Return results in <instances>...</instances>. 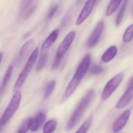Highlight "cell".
Listing matches in <instances>:
<instances>
[{
    "instance_id": "cell-1",
    "label": "cell",
    "mask_w": 133,
    "mask_h": 133,
    "mask_svg": "<svg viewBox=\"0 0 133 133\" xmlns=\"http://www.w3.org/2000/svg\"><path fill=\"white\" fill-rule=\"evenodd\" d=\"M95 93L94 91L91 90L88 91L83 96L68 121L66 126V130H71L80 121L94 99Z\"/></svg>"
},
{
    "instance_id": "cell-2",
    "label": "cell",
    "mask_w": 133,
    "mask_h": 133,
    "mask_svg": "<svg viewBox=\"0 0 133 133\" xmlns=\"http://www.w3.org/2000/svg\"><path fill=\"white\" fill-rule=\"evenodd\" d=\"M39 50L37 48H35L29 58L25 66L20 73L16 83L14 86L13 91L16 92L22 86L27 79L30 71L35 65L38 55Z\"/></svg>"
},
{
    "instance_id": "cell-3",
    "label": "cell",
    "mask_w": 133,
    "mask_h": 133,
    "mask_svg": "<svg viewBox=\"0 0 133 133\" xmlns=\"http://www.w3.org/2000/svg\"><path fill=\"white\" fill-rule=\"evenodd\" d=\"M75 36L76 33L74 31L70 32L59 45L52 65L53 70L57 69L60 67L64 56L72 44Z\"/></svg>"
},
{
    "instance_id": "cell-4",
    "label": "cell",
    "mask_w": 133,
    "mask_h": 133,
    "mask_svg": "<svg viewBox=\"0 0 133 133\" xmlns=\"http://www.w3.org/2000/svg\"><path fill=\"white\" fill-rule=\"evenodd\" d=\"M21 97L20 91H18L15 92L9 104L0 119V125H4L11 119L19 106Z\"/></svg>"
},
{
    "instance_id": "cell-5",
    "label": "cell",
    "mask_w": 133,
    "mask_h": 133,
    "mask_svg": "<svg viewBox=\"0 0 133 133\" xmlns=\"http://www.w3.org/2000/svg\"><path fill=\"white\" fill-rule=\"evenodd\" d=\"M123 77V73H119L108 81L102 94V98L103 100L108 99L112 94L122 81Z\"/></svg>"
},
{
    "instance_id": "cell-6",
    "label": "cell",
    "mask_w": 133,
    "mask_h": 133,
    "mask_svg": "<svg viewBox=\"0 0 133 133\" xmlns=\"http://www.w3.org/2000/svg\"><path fill=\"white\" fill-rule=\"evenodd\" d=\"M91 62V55L89 54L86 55L79 64L76 73L71 80L79 85L82 79L88 71Z\"/></svg>"
},
{
    "instance_id": "cell-7",
    "label": "cell",
    "mask_w": 133,
    "mask_h": 133,
    "mask_svg": "<svg viewBox=\"0 0 133 133\" xmlns=\"http://www.w3.org/2000/svg\"><path fill=\"white\" fill-rule=\"evenodd\" d=\"M38 1H22L20 3L19 15L24 20L29 18L37 8Z\"/></svg>"
},
{
    "instance_id": "cell-8",
    "label": "cell",
    "mask_w": 133,
    "mask_h": 133,
    "mask_svg": "<svg viewBox=\"0 0 133 133\" xmlns=\"http://www.w3.org/2000/svg\"><path fill=\"white\" fill-rule=\"evenodd\" d=\"M104 26L103 20H100L98 23L88 41L87 45L88 48H91L97 44L103 32Z\"/></svg>"
},
{
    "instance_id": "cell-9",
    "label": "cell",
    "mask_w": 133,
    "mask_h": 133,
    "mask_svg": "<svg viewBox=\"0 0 133 133\" xmlns=\"http://www.w3.org/2000/svg\"><path fill=\"white\" fill-rule=\"evenodd\" d=\"M96 1H88L86 2L76 22L77 26L82 24L90 15L94 8Z\"/></svg>"
},
{
    "instance_id": "cell-10",
    "label": "cell",
    "mask_w": 133,
    "mask_h": 133,
    "mask_svg": "<svg viewBox=\"0 0 133 133\" xmlns=\"http://www.w3.org/2000/svg\"><path fill=\"white\" fill-rule=\"evenodd\" d=\"M130 114V110H126L116 121L113 126V131L114 133H117L119 132L125 126L128 122Z\"/></svg>"
},
{
    "instance_id": "cell-11",
    "label": "cell",
    "mask_w": 133,
    "mask_h": 133,
    "mask_svg": "<svg viewBox=\"0 0 133 133\" xmlns=\"http://www.w3.org/2000/svg\"><path fill=\"white\" fill-rule=\"evenodd\" d=\"M34 45V41L32 40L28 41L22 45L19 50V57L17 60V63H20L25 58L32 50Z\"/></svg>"
},
{
    "instance_id": "cell-12",
    "label": "cell",
    "mask_w": 133,
    "mask_h": 133,
    "mask_svg": "<svg viewBox=\"0 0 133 133\" xmlns=\"http://www.w3.org/2000/svg\"><path fill=\"white\" fill-rule=\"evenodd\" d=\"M133 98V87L127 88L126 92L116 105L118 109H122L126 107Z\"/></svg>"
},
{
    "instance_id": "cell-13",
    "label": "cell",
    "mask_w": 133,
    "mask_h": 133,
    "mask_svg": "<svg viewBox=\"0 0 133 133\" xmlns=\"http://www.w3.org/2000/svg\"><path fill=\"white\" fill-rule=\"evenodd\" d=\"M46 116L43 112H39L35 118L32 119L30 125V130L32 132H35L39 129L45 122Z\"/></svg>"
},
{
    "instance_id": "cell-14",
    "label": "cell",
    "mask_w": 133,
    "mask_h": 133,
    "mask_svg": "<svg viewBox=\"0 0 133 133\" xmlns=\"http://www.w3.org/2000/svg\"><path fill=\"white\" fill-rule=\"evenodd\" d=\"M59 32V29H57L54 30L50 33L42 44L41 47L42 50H46L55 42L58 37Z\"/></svg>"
},
{
    "instance_id": "cell-15",
    "label": "cell",
    "mask_w": 133,
    "mask_h": 133,
    "mask_svg": "<svg viewBox=\"0 0 133 133\" xmlns=\"http://www.w3.org/2000/svg\"><path fill=\"white\" fill-rule=\"evenodd\" d=\"M118 52V48L115 46L109 47L103 54L101 60L105 63L109 62L115 58Z\"/></svg>"
},
{
    "instance_id": "cell-16",
    "label": "cell",
    "mask_w": 133,
    "mask_h": 133,
    "mask_svg": "<svg viewBox=\"0 0 133 133\" xmlns=\"http://www.w3.org/2000/svg\"><path fill=\"white\" fill-rule=\"evenodd\" d=\"M12 70H13V67L11 65L7 69L3 77L2 83L0 87V94H1L5 90V88L11 76Z\"/></svg>"
},
{
    "instance_id": "cell-17",
    "label": "cell",
    "mask_w": 133,
    "mask_h": 133,
    "mask_svg": "<svg viewBox=\"0 0 133 133\" xmlns=\"http://www.w3.org/2000/svg\"><path fill=\"white\" fill-rule=\"evenodd\" d=\"M57 125V122L55 119H51L47 122L43 128V133H52L54 132Z\"/></svg>"
},
{
    "instance_id": "cell-18",
    "label": "cell",
    "mask_w": 133,
    "mask_h": 133,
    "mask_svg": "<svg viewBox=\"0 0 133 133\" xmlns=\"http://www.w3.org/2000/svg\"><path fill=\"white\" fill-rule=\"evenodd\" d=\"M128 1H125L122 4V6L119 11L116 20V24L117 26H119L121 24L123 19L124 17V14L127 8Z\"/></svg>"
},
{
    "instance_id": "cell-19",
    "label": "cell",
    "mask_w": 133,
    "mask_h": 133,
    "mask_svg": "<svg viewBox=\"0 0 133 133\" xmlns=\"http://www.w3.org/2000/svg\"><path fill=\"white\" fill-rule=\"evenodd\" d=\"M121 2V1H111L107 8L106 15L109 16L114 13L120 5Z\"/></svg>"
},
{
    "instance_id": "cell-20",
    "label": "cell",
    "mask_w": 133,
    "mask_h": 133,
    "mask_svg": "<svg viewBox=\"0 0 133 133\" xmlns=\"http://www.w3.org/2000/svg\"><path fill=\"white\" fill-rule=\"evenodd\" d=\"M47 59L48 53L46 52H44L41 54L36 66L37 71L39 72L44 68L46 63Z\"/></svg>"
},
{
    "instance_id": "cell-21",
    "label": "cell",
    "mask_w": 133,
    "mask_h": 133,
    "mask_svg": "<svg viewBox=\"0 0 133 133\" xmlns=\"http://www.w3.org/2000/svg\"><path fill=\"white\" fill-rule=\"evenodd\" d=\"M133 38V23L127 29L123 36V40L125 43H128Z\"/></svg>"
},
{
    "instance_id": "cell-22",
    "label": "cell",
    "mask_w": 133,
    "mask_h": 133,
    "mask_svg": "<svg viewBox=\"0 0 133 133\" xmlns=\"http://www.w3.org/2000/svg\"><path fill=\"white\" fill-rule=\"evenodd\" d=\"M32 118H29L25 120L19 128L18 133H26L30 127Z\"/></svg>"
},
{
    "instance_id": "cell-23",
    "label": "cell",
    "mask_w": 133,
    "mask_h": 133,
    "mask_svg": "<svg viewBox=\"0 0 133 133\" xmlns=\"http://www.w3.org/2000/svg\"><path fill=\"white\" fill-rule=\"evenodd\" d=\"M92 119L91 118L88 119L79 128L76 133H87L91 125Z\"/></svg>"
},
{
    "instance_id": "cell-24",
    "label": "cell",
    "mask_w": 133,
    "mask_h": 133,
    "mask_svg": "<svg viewBox=\"0 0 133 133\" xmlns=\"http://www.w3.org/2000/svg\"><path fill=\"white\" fill-rule=\"evenodd\" d=\"M56 85V82L53 80L51 81L47 86L44 93V98L46 99L50 96Z\"/></svg>"
},
{
    "instance_id": "cell-25",
    "label": "cell",
    "mask_w": 133,
    "mask_h": 133,
    "mask_svg": "<svg viewBox=\"0 0 133 133\" xmlns=\"http://www.w3.org/2000/svg\"><path fill=\"white\" fill-rule=\"evenodd\" d=\"M59 8V5L55 4L51 7L47 15L46 18L48 20H50L55 15Z\"/></svg>"
},
{
    "instance_id": "cell-26",
    "label": "cell",
    "mask_w": 133,
    "mask_h": 133,
    "mask_svg": "<svg viewBox=\"0 0 133 133\" xmlns=\"http://www.w3.org/2000/svg\"><path fill=\"white\" fill-rule=\"evenodd\" d=\"M104 71V68L101 66L95 65H93L91 69V73L94 75L101 74Z\"/></svg>"
},
{
    "instance_id": "cell-27",
    "label": "cell",
    "mask_w": 133,
    "mask_h": 133,
    "mask_svg": "<svg viewBox=\"0 0 133 133\" xmlns=\"http://www.w3.org/2000/svg\"><path fill=\"white\" fill-rule=\"evenodd\" d=\"M31 33L30 32H29L27 33H26L25 34L23 35V36L22 38L23 40L26 39V38H28L31 35Z\"/></svg>"
},
{
    "instance_id": "cell-28",
    "label": "cell",
    "mask_w": 133,
    "mask_h": 133,
    "mask_svg": "<svg viewBox=\"0 0 133 133\" xmlns=\"http://www.w3.org/2000/svg\"><path fill=\"white\" fill-rule=\"evenodd\" d=\"M130 87H133V77L130 80L128 84V88H130Z\"/></svg>"
},
{
    "instance_id": "cell-29",
    "label": "cell",
    "mask_w": 133,
    "mask_h": 133,
    "mask_svg": "<svg viewBox=\"0 0 133 133\" xmlns=\"http://www.w3.org/2000/svg\"><path fill=\"white\" fill-rule=\"evenodd\" d=\"M3 55V53L2 52H0V65H1V63L2 61Z\"/></svg>"
},
{
    "instance_id": "cell-30",
    "label": "cell",
    "mask_w": 133,
    "mask_h": 133,
    "mask_svg": "<svg viewBox=\"0 0 133 133\" xmlns=\"http://www.w3.org/2000/svg\"><path fill=\"white\" fill-rule=\"evenodd\" d=\"M4 126L1 125H0V133L1 132L2 130V129H3V127Z\"/></svg>"
}]
</instances>
